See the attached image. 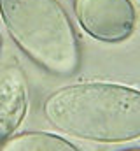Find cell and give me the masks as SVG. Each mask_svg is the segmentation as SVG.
I'll return each instance as SVG.
<instances>
[{"mask_svg": "<svg viewBox=\"0 0 140 151\" xmlns=\"http://www.w3.org/2000/svg\"><path fill=\"white\" fill-rule=\"evenodd\" d=\"M72 7L81 28L100 42H123L135 30L131 0H72Z\"/></svg>", "mask_w": 140, "mask_h": 151, "instance_id": "3", "label": "cell"}, {"mask_svg": "<svg viewBox=\"0 0 140 151\" xmlns=\"http://www.w3.org/2000/svg\"><path fill=\"white\" fill-rule=\"evenodd\" d=\"M119 151H140V148H128V150H119Z\"/></svg>", "mask_w": 140, "mask_h": 151, "instance_id": "6", "label": "cell"}, {"mask_svg": "<svg viewBox=\"0 0 140 151\" xmlns=\"http://www.w3.org/2000/svg\"><path fill=\"white\" fill-rule=\"evenodd\" d=\"M0 18L14 44L46 72L74 76L81 67V44L58 0H0Z\"/></svg>", "mask_w": 140, "mask_h": 151, "instance_id": "2", "label": "cell"}, {"mask_svg": "<svg viewBox=\"0 0 140 151\" xmlns=\"http://www.w3.org/2000/svg\"><path fill=\"white\" fill-rule=\"evenodd\" d=\"M28 109V83L16 65L0 70V139L12 135Z\"/></svg>", "mask_w": 140, "mask_h": 151, "instance_id": "4", "label": "cell"}, {"mask_svg": "<svg viewBox=\"0 0 140 151\" xmlns=\"http://www.w3.org/2000/svg\"><path fill=\"white\" fill-rule=\"evenodd\" d=\"M0 151H81L69 139L51 134L28 130L0 139Z\"/></svg>", "mask_w": 140, "mask_h": 151, "instance_id": "5", "label": "cell"}, {"mask_svg": "<svg viewBox=\"0 0 140 151\" xmlns=\"http://www.w3.org/2000/svg\"><path fill=\"white\" fill-rule=\"evenodd\" d=\"M0 49H2V35H0Z\"/></svg>", "mask_w": 140, "mask_h": 151, "instance_id": "7", "label": "cell"}, {"mask_svg": "<svg viewBox=\"0 0 140 151\" xmlns=\"http://www.w3.org/2000/svg\"><path fill=\"white\" fill-rule=\"evenodd\" d=\"M44 119L65 135L123 144L140 139V90L105 83L84 81L60 86L40 104Z\"/></svg>", "mask_w": 140, "mask_h": 151, "instance_id": "1", "label": "cell"}]
</instances>
